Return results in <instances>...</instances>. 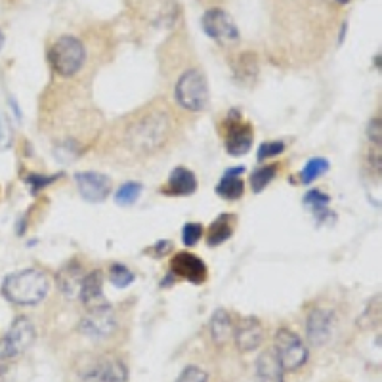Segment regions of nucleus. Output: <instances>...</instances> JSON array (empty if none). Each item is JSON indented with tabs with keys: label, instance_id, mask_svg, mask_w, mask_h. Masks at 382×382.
Wrapping results in <instances>:
<instances>
[{
	"label": "nucleus",
	"instance_id": "39448f33",
	"mask_svg": "<svg viewBox=\"0 0 382 382\" xmlns=\"http://www.w3.org/2000/svg\"><path fill=\"white\" fill-rule=\"evenodd\" d=\"M273 354L277 362L281 363L285 371H298L308 362V348L302 343V338L290 331L289 327H281L273 338Z\"/></svg>",
	"mask_w": 382,
	"mask_h": 382
},
{
	"label": "nucleus",
	"instance_id": "473e14b6",
	"mask_svg": "<svg viewBox=\"0 0 382 382\" xmlns=\"http://www.w3.org/2000/svg\"><path fill=\"white\" fill-rule=\"evenodd\" d=\"M171 251H172V241H168V239H161V241H157L153 247L147 249V254H152V257H155V258H161V257H165V254H168Z\"/></svg>",
	"mask_w": 382,
	"mask_h": 382
},
{
	"label": "nucleus",
	"instance_id": "72a5a7b5",
	"mask_svg": "<svg viewBox=\"0 0 382 382\" xmlns=\"http://www.w3.org/2000/svg\"><path fill=\"white\" fill-rule=\"evenodd\" d=\"M367 136H369L371 144L376 145V147H381V117H375V119L371 121Z\"/></svg>",
	"mask_w": 382,
	"mask_h": 382
},
{
	"label": "nucleus",
	"instance_id": "c756f323",
	"mask_svg": "<svg viewBox=\"0 0 382 382\" xmlns=\"http://www.w3.org/2000/svg\"><path fill=\"white\" fill-rule=\"evenodd\" d=\"M61 174H54V176H42V174H29L25 178V182L29 185H31V191L33 193H39V191H42L47 185L54 184L56 180L60 178Z\"/></svg>",
	"mask_w": 382,
	"mask_h": 382
},
{
	"label": "nucleus",
	"instance_id": "20e7f679",
	"mask_svg": "<svg viewBox=\"0 0 382 382\" xmlns=\"http://www.w3.org/2000/svg\"><path fill=\"white\" fill-rule=\"evenodd\" d=\"M48 58H50V66H52L54 71L63 79H71L85 66L86 48L82 40L77 39V37L63 35L54 42Z\"/></svg>",
	"mask_w": 382,
	"mask_h": 382
},
{
	"label": "nucleus",
	"instance_id": "423d86ee",
	"mask_svg": "<svg viewBox=\"0 0 382 382\" xmlns=\"http://www.w3.org/2000/svg\"><path fill=\"white\" fill-rule=\"evenodd\" d=\"M35 325L29 317H16L6 335L0 338V362H13L35 343Z\"/></svg>",
	"mask_w": 382,
	"mask_h": 382
},
{
	"label": "nucleus",
	"instance_id": "7ed1b4c3",
	"mask_svg": "<svg viewBox=\"0 0 382 382\" xmlns=\"http://www.w3.org/2000/svg\"><path fill=\"white\" fill-rule=\"evenodd\" d=\"M174 99L185 111L199 113L209 106L211 92H209V80L203 69L190 67L185 69L174 86Z\"/></svg>",
	"mask_w": 382,
	"mask_h": 382
},
{
	"label": "nucleus",
	"instance_id": "f03ea898",
	"mask_svg": "<svg viewBox=\"0 0 382 382\" xmlns=\"http://www.w3.org/2000/svg\"><path fill=\"white\" fill-rule=\"evenodd\" d=\"M50 290V279L42 270L29 268V270L13 271L4 277L2 295L8 302L16 306H35L47 298Z\"/></svg>",
	"mask_w": 382,
	"mask_h": 382
},
{
	"label": "nucleus",
	"instance_id": "f3484780",
	"mask_svg": "<svg viewBox=\"0 0 382 382\" xmlns=\"http://www.w3.org/2000/svg\"><path fill=\"white\" fill-rule=\"evenodd\" d=\"M79 298L86 308H98V306L109 304L106 300V292H104V276H101V271L94 270L90 273H86L85 279H82V285H80Z\"/></svg>",
	"mask_w": 382,
	"mask_h": 382
},
{
	"label": "nucleus",
	"instance_id": "4468645a",
	"mask_svg": "<svg viewBox=\"0 0 382 382\" xmlns=\"http://www.w3.org/2000/svg\"><path fill=\"white\" fill-rule=\"evenodd\" d=\"M233 340L238 346L239 352H252V350L260 348V344L264 340V327L258 317H241L235 323V329H233Z\"/></svg>",
	"mask_w": 382,
	"mask_h": 382
},
{
	"label": "nucleus",
	"instance_id": "2eb2a0df",
	"mask_svg": "<svg viewBox=\"0 0 382 382\" xmlns=\"http://www.w3.org/2000/svg\"><path fill=\"white\" fill-rule=\"evenodd\" d=\"M197 176L185 166H176L171 172L166 184L161 187V193L168 195V197H187V195H193L197 191Z\"/></svg>",
	"mask_w": 382,
	"mask_h": 382
},
{
	"label": "nucleus",
	"instance_id": "b1692460",
	"mask_svg": "<svg viewBox=\"0 0 382 382\" xmlns=\"http://www.w3.org/2000/svg\"><path fill=\"white\" fill-rule=\"evenodd\" d=\"M329 161L323 157H314L310 159L308 163H306V166L302 168V172H300V182L302 184H312L314 180H317L321 174H325V172L329 171Z\"/></svg>",
	"mask_w": 382,
	"mask_h": 382
},
{
	"label": "nucleus",
	"instance_id": "bb28decb",
	"mask_svg": "<svg viewBox=\"0 0 382 382\" xmlns=\"http://www.w3.org/2000/svg\"><path fill=\"white\" fill-rule=\"evenodd\" d=\"M109 279L115 287L119 289H126L128 285L134 283V273H132L125 264H111L109 268Z\"/></svg>",
	"mask_w": 382,
	"mask_h": 382
},
{
	"label": "nucleus",
	"instance_id": "a211bd4d",
	"mask_svg": "<svg viewBox=\"0 0 382 382\" xmlns=\"http://www.w3.org/2000/svg\"><path fill=\"white\" fill-rule=\"evenodd\" d=\"M243 172H245L243 166L228 168L216 185L218 197L226 199V201H238V199L243 197L245 184L243 180H241V174H243Z\"/></svg>",
	"mask_w": 382,
	"mask_h": 382
},
{
	"label": "nucleus",
	"instance_id": "6ab92c4d",
	"mask_svg": "<svg viewBox=\"0 0 382 382\" xmlns=\"http://www.w3.org/2000/svg\"><path fill=\"white\" fill-rule=\"evenodd\" d=\"M254 371H257V382H285V369L277 362L273 350L260 354Z\"/></svg>",
	"mask_w": 382,
	"mask_h": 382
},
{
	"label": "nucleus",
	"instance_id": "4be33fe9",
	"mask_svg": "<svg viewBox=\"0 0 382 382\" xmlns=\"http://www.w3.org/2000/svg\"><path fill=\"white\" fill-rule=\"evenodd\" d=\"M329 203H331L329 195H325V193L319 190L308 191V193H306V197H304V207H308L319 222H323V220H327V218H329V214H331Z\"/></svg>",
	"mask_w": 382,
	"mask_h": 382
},
{
	"label": "nucleus",
	"instance_id": "ddd939ff",
	"mask_svg": "<svg viewBox=\"0 0 382 382\" xmlns=\"http://www.w3.org/2000/svg\"><path fill=\"white\" fill-rule=\"evenodd\" d=\"M335 331V314L325 308H314L306 319V335L314 346H325Z\"/></svg>",
	"mask_w": 382,
	"mask_h": 382
},
{
	"label": "nucleus",
	"instance_id": "412c9836",
	"mask_svg": "<svg viewBox=\"0 0 382 382\" xmlns=\"http://www.w3.org/2000/svg\"><path fill=\"white\" fill-rule=\"evenodd\" d=\"M209 329H211L212 340L216 346H226V344L233 340V329H235V323L231 319V316L226 310H216L212 314L211 323H209Z\"/></svg>",
	"mask_w": 382,
	"mask_h": 382
},
{
	"label": "nucleus",
	"instance_id": "393cba45",
	"mask_svg": "<svg viewBox=\"0 0 382 382\" xmlns=\"http://www.w3.org/2000/svg\"><path fill=\"white\" fill-rule=\"evenodd\" d=\"M142 190L144 187L140 182H126L115 191V203L121 204V207H132L142 195Z\"/></svg>",
	"mask_w": 382,
	"mask_h": 382
},
{
	"label": "nucleus",
	"instance_id": "f257e3e1",
	"mask_svg": "<svg viewBox=\"0 0 382 382\" xmlns=\"http://www.w3.org/2000/svg\"><path fill=\"white\" fill-rule=\"evenodd\" d=\"M176 136V121L163 99L140 107L121 121L113 138L132 159H149L166 149Z\"/></svg>",
	"mask_w": 382,
	"mask_h": 382
},
{
	"label": "nucleus",
	"instance_id": "dca6fc26",
	"mask_svg": "<svg viewBox=\"0 0 382 382\" xmlns=\"http://www.w3.org/2000/svg\"><path fill=\"white\" fill-rule=\"evenodd\" d=\"M85 276V268L80 266V262L71 260L69 264H66V266L58 271V276H56V283H58V289L61 290V295L69 298V300L79 298V290Z\"/></svg>",
	"mask_w": 382,
	"mask_h": 382
},
{
	"label": "nucleus",
	"instance_id": "f8f14e48",
	"mask_svg": "<svg viewBox=\"0 0 382 382\" xmlns=\"http://www.w3.org/2000/svg\"><path fill=\"white\" fill-rule=\"evenodd\" d=\"M75 184L79 187L80 197L88 203H101L111 193V180L106 174L99 172H77Z\"/></svg>",
	"mask_w": 382,
	"mask_h": 382
},
{
	"label": "nucleus",
	"instance_id": "7c9ffc66",
	"mask_svg": "<svg viewBox=\"0 0 382 382\" xmlns=\"http://www.w3.org/2000/svg\"><path fill=\"white\" fill-rule=\"evenodd\" d=\"M176 382H209V375H207V371H203L197 365H190L180 373Z\"/></svg>",
	"mask_w": 382,
	"mask_h": 382
},
{
	"label": "nucleus",
	"instance_id": "6e6552de",
	"mask_svg": "<svg viewBox=\"0 0 382 382\" xmlns=\"http://www.w3.org/2000/svg\"><path fill=\"white\" fill-rule=\"evenodd\" d=\"M224 147L231 157H243L252 147V126L245 123L239 111H231L224 119Z\"/></svg>",
	"mask_w": 382,
	"mask_h": 382
},
{
	"label": "nucleus",
	"instance_id": "a878e982",
	"mask_svg": "<svg viewBox=\"0 0 382 382\" xmlns=\"http://www.w3.org/2000/svg\"><path fill=\"white\" fill-rule=\"evenodd\" d=\"M235 73L241 80H252L258 75V63L257 58L252 56V52H243V56L238 60L235 66Z\"/></svg>",
	"mask_w": 382,
	"mask_h": 382
},
{
	"label": "nucleus",
	"instance_id": "c9c22d12",
	"mask_svg": "<svg viewBox=\"0 0 382 382\" xmlns=\"http://www.w3.org/2000/svg\"><path fill=\"white\" fill-rule=\"evenodd\" d=\"M336 2H340V4H346V2H350V0H336Z\"/></svg>",
	"mask_w": 382,
	"mask_h": 382
},
{
	"label": "nucleus",
	"instance_id": "f704fd0d",
	"mask_svg": "<svg viewBox=\"0 0 382 382\" xmlns=\"http://www.w3.org/2000/svg\"><path fill=\"white\" fill-rule=\"evenodd\" d=\"M0 382H8V371L0 369Z\"/></svg>",
	"mask_w": 382,
	"mask_h": 382
},
{
	"label": "nucleus",
	"instance_id": "cd10ccee",
	"mask_svg": "<svg viewBox=\"0 0 382 382\" xmlns=\"http://www.w3.org/2000/svg\"><path fill=\"white\" fill-rule=\"evenodd\" d=\"M204 233V228L197 222H190V224L184 226V230H182V241H184L185 247H195V245L201 241Z\"/></svg>",
	"mask_w": 382,
	"mask_h": 382
},
{
	"label": "nucleus",
	"instance_id": "2f4dec72",
	"mask_svg": "<svg viewBox=\"0 0 382 382\" xmlns=\"http://www.w3.org/2000/svg\"><path fill=\"white\" fill-rule=\"evenodd\" d=\"M13 142V130L12 125H10V121L2 115L0 117V152H4L8 149Z\"/></svg>",
	"mask_w": 382,
	"mask_h": 382
},
{
	"label": "nucleus",
	"instance_id": "0eeeda50",
	"mask_svg": "<svg viewBox=\"0 0 382 382\" xmlns=\"http://www.w3.org/2000/svg\"><path fill=\"white\" fill-rule=\"evenodd\" d=\"M115 331H117V312L109 304L88 308L79 321V333L90 340H106Z\"/></svg>",
	"mask_w": 382,
	"mask_h": 382
},
{
	"label": "nucleus",
	"instance_id": "aec40b11",
	"mask_svg": "<svg viewBox=\"0 0 382 382\" xmlns=\"http://www.w3.org/2000/svg\"><path fill=\"white\" fill-rule=\"evenodd\" d=\"M235 222H238V216L230 214V212L218 216L207 230V245L209 247H218V245L226 243L235 231Z\"/></svg>",
	"mask_w": 382,
	"mask_h": 382
},
{
	"label": "nucleus",
	"instance_id": "1a4fd4ad",
	"mask_svg": "<svg viewBox=\"0 0 382 382\" xmlns=\"http://www.w3.org/2000/svg\"><path fill=\"white\" fill-rule=\"evenodd\" d=\"M201 25L204 33L216 42H238L241 37L238 23L222 8H209L201 18Z\"/></svg>",
	"mask_w": 382,
	"mask_h": 382
},
{
	"label": "nucleus",
	"instance_id": "9b49d317",
	"mask_svg": "<svg viewBox=\"0 0 382 382\" xmlns=\"http://www.w3.org/2000/svg\"><path fill=\"white\" fill-rule=\"evenodd\" d=\"M171 271L174 277L185 279L193 285H203L209 277L207 264L191 252H176L171 260Z\"/></svg>",
	"mask_w": 382,
	"mask_h": 382
},
{
	"label": "nucleus",
	"instance_id": "c85d7f7f",
	"mask_svg": "<svg viewBox=\"0 0 382 382\" xmlns=\"http://www.w3.org/2000/svg\"><path fill=\"white\" fill-rule=\"evenodd\" d=\"M285 152L283 142H264L260 147H258L257 159L258 161H268V159H273L277 155H281Z\"/></svg>",
	"mask_w": 382,
	"mask_h": 382
},
{
	"label": "nucleus",
	"instance_id": "5701e85b",
	"mask_svg": "<svg viewBox=\"0 0 382 382\" xmlns=\"http://www.w3.org/2000/svg\"><path fill=\"white\" fill-rule=\"evenodd\" d=\"M277 171H279V166L277 165H266L260 166L257 171L251 174V187L254 193H262L268 184H271L277 176Z\"/></svg>",
	"mask_w": 382,
	"mask_h": 382
},
{
	"label": "nucleus",
	"instance_id": "9d476101",
	"mask_svg": "<svg viewBox=\"0 0 382 382\" xmlns=\"http://www.w3.org/2000/svg\"><path fill=\"white\" fill-rule=\"evenodd\" d=\"M85 382H128V369L119 357H99L88 365L82 375Z\"/></svg>",
	"mask_w": 382,
	"mask_h": 382
}]
</instances>
